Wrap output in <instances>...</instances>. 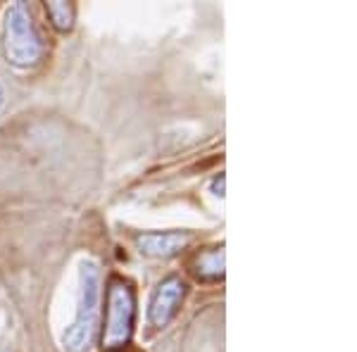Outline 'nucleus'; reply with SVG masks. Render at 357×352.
I'll return each mask as SVG.
<instances>
[{
  "label": "nucleus",
  "instance_id": "0eeeda50",
  "mask_svg": "<svg viewBox=\"0 0 357 352\" xmlns=\"http://www.w3.org/2000/svg\"><path fill=\"white\" fill-rule=\"evenodd\" d=\"M198 274H203V276H222L224 274V252L222 250H212V252H207V255L200 257Z\"/></svg>",
  "mask_w": 357,
  "mask_h": 352
},
{
  "label": "nucleus",
  "instance_id": "423d86ee",
  "mask_svg": "<svg viewBox=\"0 0 357 352\" xmlns=\"http://www.w3.org/2000/svg\"><path fill=\"white\" fill-rule=\"evenodd\" d=\"M45 10H48V17L55 24V29H60V31H69V29H72V22H74L72 5L62 3V0H55V3L45 5Z\"/></svg>",
  "mask_w": 357,
  "mask_h": 352
},
{
  "label": "nucleus",
  "instance_id": "f257e3e1",
  "mask_svg": "<svg viewBox=\"0 0 357 352\" xmlns=\"http://www.w3.org/2000/svg\"><path fill=\"white\" fill-rule=\"evenodd\" d=\"M98 307H100V271L93 262H84L77 319L65 333V348L69 352H82L91 343L98 324V312H100Z\"/></svg>",
  "mask_w": 357,
  "mask_h": 352
},
{
  "label": "nucleus",
  "instance_id": "f03ea898",
  "mask_svg": "<svg viewBox=\"0 0 357 352\" xmlns=\"http://www.w3.org/2000/svg\"><path fill=\"white\" fill-rule=\"evenodd\" d=\"M5 53L20 67L33 65L41 57V41L24 5H13L5 13Z\"/></svg>",
  "mask_w": 357,
  "mask_h": 352
},
{
  "label": "nucleus",
  "instance_id": "7ed1b4c3",
  "mask_svg": "<svg viewBox=\"0 0 357 352\" xmlns=\"http://www.w3.org/2000/svg\"><path fill=\"white\" fill-rule=\"evenodd\" d=\"M134 314L136 303L131 288L122 281H114L107 296V324L102 333V348L117 350L129 343L131 331H134Z\"/></svg>",
  "mask_w": 357,
  "mask_h": 352
},
{
  "label": "nucleus",
  "instance_id": "6e6552de",
  "mask_svg": "<svg viewBox=\"0 0 357 352\" xmlns=\"http://www.w3.org/2000/svg\"><path fill=\"white\" fill-rule=\"evenodd\" d=\"M0 102H3V89H0Z\"/></svg>",
  "mask_w": 357,
  "mask_h": 352
},
{
  "label": "nucleus",
  "instance_id": "39448f33",
  "mask_svg": "<svg viewBox=\"0 0 357 352\" xmlns=\"http://www.w3.org/2000/svg\"><path fill=\"white\" fill-rule=\"evenodd\" d=\"M188 243L183 234H146L138 238L141 252L151 257H169Z\"/></svg>",
  "mask_w": 357,
  "mask_h": 352
},
{
  "label": "nucleus",
  "instance_id": "20e7f679",
  "mask_svg": "<svg viewBox=\"0 0 357 352\" xmlns=\"http://www.w3.org/2000/svg\"><path fill=\"white\" fill-rule=\"evenodd\" d=\"M183 293H186V286L178 279H167L165 284L158 286L155 296L151 300V321L153 326H167L169 319L176 314L178 303L183 300Z\"/></svg>",
  "mask_w": 357,
  "mask_h": 352
}]
</instances>
